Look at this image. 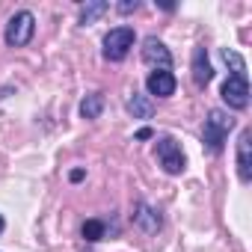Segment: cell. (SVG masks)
Segmentation results:
<instances>
[{
    "mask_svg": "<svg viewBox=\"0 0 252 252\" xmlns=\"http://www.w3.org/2000/svg\"><path fill=\"white\" fill-rule=\"evenodd\" d=\"M146 86H149V92L152 95H158V98H169L172 92H175V74L172 71H152L149 74V80H146Z\"/></svg>",
    "mask_w": 252,
    "mask_h": 252,
    "instance_id": "ba28073f",
    "label": "cell"
},
{
    "mask_svg": "<svg viewBox=\"0 0 252 252\" xmlns=\"http://www.w3.org/2000/svg\"><path fill=\"white\" fill-rule=\"evenodd\" d=\"M158 160H160V166H163L169 175H181L184 166H187L184 152H181V146L175 143V137H160V140H158Z\"/></svg>",
    "mask_w": 252,
    "mask_h": 252,
    "instance_id": "277c9868",
    "label": "cell"
},
{
    "mask_svg": "<svg viewBox=\"0 0 252 252\" xmlns=\"http://www.w3.org/2000/svg\"><path fill=\"white\" fill-rule=\"evenodd\" d=\"M128 113H131L134 119H152V116H155V104H152V98H149V95L134 92V95H131V101H128Z\"/></svg>",
    "mask_w": 252,
    "mask_h": 252,
    "instance_id": "8fae6325",
    "label": "cell"
},
{
    "mask_svg": "<svg viewBox=\"0 0 252 252\" xmlns=\"http://www.w3.org/2000/svg\"><path fill=\"white\" fill-rule=\"evenodd\" d=\"M234 128V119L225 113V110H211L208 119H205V131H202V140L208 146V152L220 155L225 140H228V131Z\"/></svg>",
    "mask_w": 252,
    "mask_h": 252,
    "instance_id": "6da1fadb",
    "label": "cell"
},
{
    "mask_svg": "<svg viewBox=\"0 0 252 252\" xmlns=\"http://www.w3.org/2000/svg\"><path fill=\"white\" fill-rule=\"evenodd\" d=\"M107 9H110L107 0H86V3L80 6V24H83V27H86V24H95Z\"/></svg>",
    "mask_w": 252,
    "mask_h": 252,
    "instance_id": "7c38bea8",
    "label": "cell"
},
{
    "mask_svg": "<svg viewBox=\"0 0 252 252\" xmlns=\"http://www.w3.org/2000/svg\"><path fill=\"white\" fill-rule=\"evenodd\" d=\"M0 231H3V217H0Z\"/></svg>",
    "mask_w": 252,
    "mask_h": 252,
    "instance_id": "d6986e66",
    "label": "cell"
},
{
    "mask_svg": "<svg viewBox=\"0 0 252 252\" xmlns=\"http://www.w3.org/2000/svg\"><path fill=\"white\" fill-rule=\"evenodd\" d=\"M134 225L143 228L146 234H155V231H160V214H158L155 208H149V205H137V211H134Z\"/></svg>",
    "mask_w": 252,
    "mask_h": 252,
    "instance_id": "9c48e42d",
    "label": "cell"
},
{
    "mask_svg": "<svg viewBox=\"0 0 252 252\" xmlns=\"http://www.w3.org/2000/svg\"><path fill=\"white\" fill-rule=\"evenodd\" d=\"M134 39H137V33L131 27H116V30H110L104 36V60H110V63L125 60V57H128V51L134 48Z\"/></svg>",
    "mask_w": 252,
    "mask_h": 252,
    "instance_id": "7a4b0ae2",
    "label": "cell"
},
{
    "mask_svg": "<svg viewBox=\"0 0 252 252\" xmlns=\"http://www.w3.org/2000/svg\"><path fill=\"white\" fill-rule=\"evenodd\" d=\"M222 63L231 65V74H234V77H246V63H243V57H240L237 51L222 48Z\"/></svg>",
    "mask_w": 252,
    "mask_h": 252,
    "instance_id": "5bb4252c",
    "label": "cell"
},
{
    "mask_svg": "<svg viewBox=\"0 0 252 252\" xmlns=\"http://www.w3.org/2000/svg\"><path fill=\"white\" fill-rule=\"evenodd\" d=\"M211 77H214V68H211V63H208V51H205V48H196V51H193V80H196L199 86H208Z\"/></svg>",
    "mask_w": 252,
    "mask_h": 252,
    "instance_id": "30bf717a",
    "label": "cell"
},
{
    "mask_svg": "<svg viewBox=\"0 0 252 252\" xmlns=\"http://www.w3.org/2000/svg\"><path fill=\"white\" fill-rule=\"evenodd\" d=\"M137 6H140V3H137V0H125V3H119V6H116V9H119V12H122V15H128V12H134V9H137Z\"/></svg>",
    "mask_w": 252,
    "mask_h": 252,
    "instance_id": "2e32d148",
    "label": "cell"
},
{
    "mask_svg": "<svg viewBox=\"0 0 252 252\" xmlns=\"http://www.w3.org/2000/svg\"><path fill=\"white\" fill-rule=\"evenodd\" d=\"M220 95H222V101H225L231 110H243V107L249 104V80H246V77H234V74H231V77L222 83Z\"/></svg>",
    "mask_w": 252,
    "mask_h": 252,
    "instance_id": "5b68a950",
    "label": "cell"
},
{
    "mask_svg": "<svg viewBox=\"0 0 252 252\" xmlns=\"http://www.w3.org/2000/svg\"><path fill=\"white\" fill-rule=\"evenodd\" d=\"M143 60H146L149 65L160 68V71H169V65H172V54L166 51V45H163L158 36H149V39L143 42Z\"/></svg>",
    "mask_w": 252,
    "mask_h": 252,
    "instance_id": "8992f818",
    "label": "cell"
},
{
    "mask_svg": "<svg viewBox=\"0 0 252 252\" xmlns=\"http://www.w3.org/2000/svg\"><path fill=\"white\" fill-rule=\"evenodd\" d=\"M104 113V95L101 92H89L83 101H80V116L83 119H98Z\"/></svg>",
    "mask_w": 252,
    "mask_h": 252,
    "instance_id": "4fadbf2b",
    "label": "cell"
},
{
    "mask_svg": "<svg viewBox=\"0 0 252 252\" xmlns=\"http://www.w3.org/2000/svg\"><path fill=\"white\" fill-rule=\"evenodd\" d=\"M83 175H86V172H83V169H71V175H68V178H71V181H74V184H77V181H83Z\"/></svg>",
    "mask_w": 252,
    "mask_h": 252,
    "instance_id": "ac0fdd59",
    "label": "cell"
},
{
    "mask_svg": "<svg viewBox=\"0 0 252 252\" xmlns=\"http://www.w3.org/2000/svg\"><path fill=\"white\" fill-rule=\"evenodd\" d=\"M33 33H36V18H33V12H15L12 18H9V24H6V45L9 48H24L30 39H33Z\"/></svg>",
    "mask_w": 252,
    "mask_h": 252,
    "instance_id": "3957f363",
    "label": "cell"
},
{
    "mask_svg": "<svg viewBox=\"0 0 252 252\" xmlns=\"http://www.w3.org/2000/svg\"><path fill=\"white\" fill-rule=\"evenodd\" d=\"M152 137H155L152 128H140V131H137V140H152Z\"/></svg>",
    "mask_w": 252,
    "mask_h": 252,
    "instance_id": "e0dca14e",
    "label": "cell"
},
{
    "mask_svg": "<svg viewBox=\"0 0 252 252\" xmlns=\"http://www.w3.org/2000/svg\"><path fill=\"white\" fill-rule=\"evenodd\" d=\"M80 231H83V237H86L89 243H95V240H101V237H104V231H107V225H104L101 220H86Z\"/></svg>",
    "mask_w": 252,
    "mask_h": 252,
    "instance_id": "9a60e30c",
    "label": "cell"
},
{
    "mask_svg": "<svg viewBox=\"0 0 252 252\" xmlns=\"http://www.w3.org/2000/svg\"><path fill=\"white\" fill-rule=\"evenodd\" d=\"M237 172L240 181H252V131H243L237 140Z\"/></svg>",
    "mask_w": 252,
    "mask_h": 252,
    "instance_id": "52a82bcc",
    "label": "cell"
}]
</instances>
